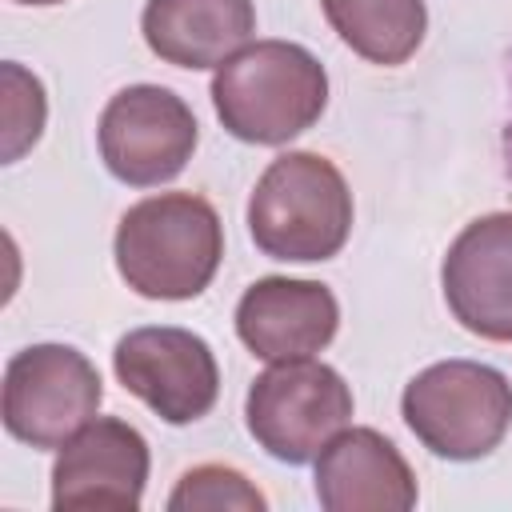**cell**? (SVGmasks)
<instances>
[{
    "mask_svg": "<svg viewBox=\"0 0 512 512\" xmlns=\"http://www.w3.org/2000/svg\"><path fill=\"white\" fill-rule=\"evenodd\" d=\"M116 380L168 424L212 412L220 372L212 348L188 328H136L112 352Z\"/></svg>",
    "mask_w": 512,
    "mask_h": 512,
    "instance_id": "8",
    "label": "cell"
},
{
    "mask_svg": "<svg viewBox=\"0 0 512 512\" xmlns=\"http://www.w3.org/2000/svg\"><path fill=\"white\" fill-rule=\"evenodd\" d=\"M316 496L328 512H408L416 476L376 428H348L316 456Z\"/></svg>",
    "mask_w": 512,
    "mask_h": 512,
    "instance_id": "12",
    "label": "cell"
},
{
    "mask_svg": "<svg viewBox=\"0 0 512 512\" xmlns=\"http://www.w3.org/2000/svg\"><path fill=\"white\" fill-rule=\"evenodd\" d=\"M192 148L196 116L160 84H132L100 112V156L108 172L132 188H152L180 176Z\"/></svg>",
    "mask_w": 512,
    "mask_h": 512,
    "instance_id": "7",
    "label": "cell"
},
{
    "mask_svg": "<svg viewBox=\"0 0 512 512\" xmlns=\"http://www.w3.org/2000/svg\"><path fill=\"white\" fill-rule=\"evenodd\" d=\"M4 164L20 160L44 132V88L20 64H4Z\"/></svg>",
    "mask_w": 512,
    "mask_h": 512,
    "instance_id": "16",
    "label": "cell"
},
{
    "mask_svg": "<svg viewBox=\"0 0 512 512\" xmlns=\"http://www.w3.org/2000/svg\"><path fill=\"white\" fill-rule=\"evenodd\" d=\"M148 484V440L116 420L96 416L60 444L52 464L56 512H136Z\"/></svg>",
    "mask_w": 512,
    "mask_h": 512,
    "instance_id": "9",
    "label": "cell"
},
{
    "mask_svg": "<svg viewBox=\"0 0 512 512\" xmlns=\"http://www.w3.org/2000/svg\"><path fill=\"white\" fill-rule=\"evenodd\" d=\"M340 40L384 68L404 64L424 40V0H320Z\"/></svg>",
    "mask_w": 512,
    "mask_h": 512,
    "instance_id": "14",
    "label": "cell"
},
{
    "mask_svg": "<svg viewBox=\"0 0 512 512\" xmlns=\"http://www.w3.org/2000/svg\"><path fill=\"white\" fill-rule=\"evenodd\" d=\"M220 124L244 144H288L328 104L324 64L292 40H256L212 76Z\"/></svg>",
    "mask_w": 512,
    "mask_h": 512,
    "instance_id": "2",
    "label": "cell"
},
{
    "mask_svg": "<svg viewBox=\"0 0 512 512\" xmlns=\"http://www.w3.org/2000/svg\"><path fill=\"white\" fill-rule=\"evenodd\" d=\"M140 28L164 64L220 68L256 32V8L252 0H148Z\"/></svg>",
    "mask_w": 512,
    "mask_h": 512,
    "instance_id": "13",
    "label": "cell"
},
{
    "mask_svg": "<svg viewBox=\"0 0 512 512\" xmlns=\"http://www.w3.org/2000/svg\"><path fill=\"white\" fill-rule=\"evenodd\" d=\"M224 256L216 208L196 192H160L132 204L116 228V268L148 300L200 296Z\"/></svg>",
    "mask_w": 512,
    "mask_h": 512,
    "instance_id": "1",
    "label": "cell"
},
{
    "mask_svg": "<svg viewBox=\"0 0 512 512\" xmlns=\"http://www.w3.org/2000/svg\"><path fill=\"white\" fill-rule=\"evenodd\" d=\"M440 284L468 332L512 344V212L472 220L452 240Z\"/></svg>",
    "mask_w": 512,
    "mask_h": 512,
    "instance_id": "10",
    "label": "cell"
},
{
    "mask_svg": "<svg viewBox=\"0 0 512 512\" xmlns=\"http://www.w3.org/2000/svg\"><path fill=\"white\" fill-rule=\"evenodd\" d=\"M16 4H36V8H44V4H64V0H16Z\"/></svg>",
    "mask_w": 512,
    "mask_h": 512,
    "instance_id": "18",
    "label": "cell"
},
{
    "mask_svg": "<svg viewBox=\"0 0 512 512\" xmlns=\"http://www.w3.org/2000/svg\"><path fill=\"white\" fill-rule=\"evenodd\" d=\"M248 232L272 260H328L352 232V192L316 152H288L264 168L248 200Z\"/></svg>",
    "mask_w": 512,
    "mask_h": 512,
    "instance_id": "3",
    "label": "cell"
},
{
    "mask_svg": "<svg viewBox=\"0 0 512 512\" xmlns=\"http://www.w3.org/2000/svg\"><path fill=\"white\" fill-rule=\"evenodd\" d=\"M172 512H264V496L256 484L224 464H200L180 476L176 492L168 496Z\"/></svg>",
    "mask_w": 512,
    "mask_h": 512,
    "instance_id": "15",
    "label": "cell"
},
{
    "mask_svg": "<svg viewBox=\"0 0 512 512\" xmlns=\"http://www.w3.org/2000/svg\"><path fill=\"white\" fill-rule=\"evenodd\" d=\"M104 400L100 372L68 344H32L4 368V428L32 448H60L72 440Z\"/></svg>",
    "mask_w": 512,
    "mask_h": 512,
    "instance_id": "6",
    "label": "cell"
},
{
    "mask_svg": "<svg viewBox=\"0 0 512 512\" xmlns=\"http://www.w3.org/2000/svg\"><path fill=\"white\" fill-rule=\"evenodd\" d=\"M340 324V304L320 280L264 276L236 304V332L260 360H300L320 352Z\"/></svg>",
    "mask_w": 512,
    "mask_h": 512,
    "instance_id": "11",
    "label": "cell"
},
{
    "mask_svg": "<svg viewBox=\"0 0 512 512\" xmlns=\"http://www.w3.org/2000/svg\"><path fill=\"white\" fill-rule=\"evenodd\" d=\"M244 416L248 432L268 456L284 464H308L352 420V392L328 364H316L308 356L276 360V368L252 380Z\"/></svg>",
    "mask_w": 512,
    "mask_h": 512,
    "instance_id": "5",
    "label": "cell"
},
{
    "mask_svg": "<svg viewBox=\"0 0 512 512\" xmlns=\"http://www.w3.org/2000/svg\"><path fill=\"white\" fill-rule=\"evenodd\" d=\"M504 172L512 180V116H508V128H504Z\"/></svg>",
    "mask_w": 512,
    "mask_h": 512,
    "instance_id": "17",
    "label": "cell"
},
{
    "mask_svg": "<svg viewBox=\"0 0 512 512\" xmlns=\"http://www.w3.org/2000/svg\"><path fill=\"white\" fill-rule=\"evenodd\" d=\"M404 424L444 460H480L512 428V384L476 360H444L408 380Z\"/></svg>",
    "mask_w": 512,
    "mask_h": 512,
    "instance_id": "4",
    "label": "cell"
}]
</instances>
